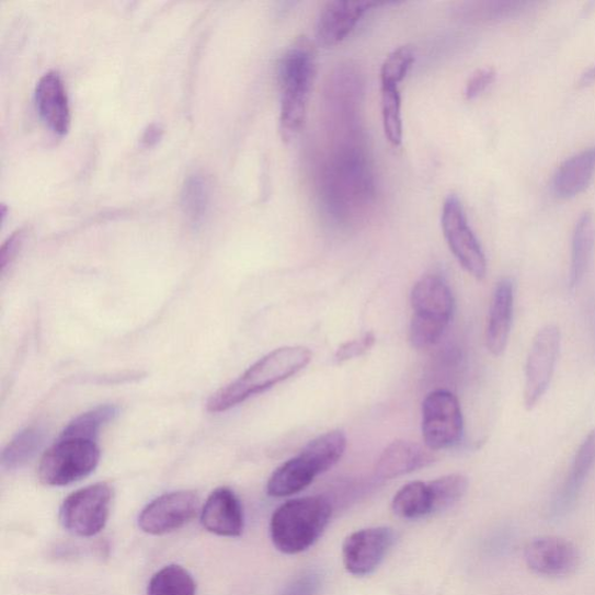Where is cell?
Wrapping results in <instances>:
<instances>
[{
    "instance_id": "obj_1",
    "label": "cell",
    "mask_w": 595,
    "mask_h": 595,
    "mask_svg": "<svg viewBox=\"0 0 595 595\" xmlns=\"http://www.w3.org/2000/svg\"><path fill=\"white\" fill-rule=\"evenodd\" d=\"M329 148L319 168L323 206L336 220L361 219L375 198V180L359 118L324 121Z\"/></svg>"
},
{
    "instance_id": "obj_2",
    "label": "cell",
    "mask_w": 595,
    "mask_h": 595,
    "mask_svg": "<svg viewBox=\"0 0 595 595\" xmlns=\"http://www.w3.org/2000/svg\"><path fill=\"white\" fill-rule=\"evenodd\" d=\"M281 90L279 131L286 142L301 131L317 75V50L306 36L297 38L278 64Z\"/></svg>"
},
{
    "instance_id": "obj_3",
    "label": "cell",
    "mask_w": 595,
    "mask_h": 595,
    "mask_svg": "<svg viewBox=\"0 0 595 595\" xmlns=\"http://www.w3.org/2000/svg\"><path fill=\"white\" fill-rule=\"evenodd\" d=\"M313 354L309 348L283 347L265 355L242 376L217 391L207 401L210 413L233 409L247 399L271 389L309 366Z\"/></svg>"
},
{
    "instance_id": "obj_4",
    "label": "cell",
    "mask_w": 595,
    "mask_h": 595,
    "mask_svg": "<svg viewBox=\"0 0 595 595\" xmlns=\"http://www.w3.org/2000/svg\"><path fill=\"white\" fill-rule=\"evenodd\" d=\"M333 508L323 496L294 499L273 514L271 536L283 553L296 554L311 548L328 528Z\"/></svg>"
},
{
    "instance_id": "obj_5",
    "label": "cell",
    "mask_w": 595,
    "mask_h": 595,
    "mask_svg": "<svg viewBox=\"0 0 595 595\" xmlns=\"http://www.w3.org/2000/svg\"><path fill=\"white\" fill-rule=\"evenodd\" d=\"M413 317L410 342L415 350H427L445 334L453 318L455 300L444 277H421L411 294Z\"/></svg>"
},
{
    "instance_id": "obj_6",
    "label": "cell",
    "mask_w": 595,
    "mask_h": 595,
    "mask_svg": "<svg viewBox=\"0 0 595 595\" xmlns=\"http://www.w3.org/2000/svg\"><path fill=\"white\" fill-rule=\"evenodd\" d=\"M100 459L101 449L95 440L60 436L44 454L38 479L47 487H67L91 474Z\"/></svg>"
},
{
    "instance_id": "obj_7",
    "label": "cell",
    "mask_w": 595,
    "mask_h": 595,
    "mask_svg": "<svg viewBox=\"0 0 595 595\" xmlns=\"http://www.w3.org/2000/svg\"><path fill=\"white\" fill-rule=\"evenodd\" d=\"M422 437L433 450H445L460 443L465 422L457 397L446 390L430 393L422 404Z\"/></svg>"
},
{
    "instance_id": "obj_8",
    "label": "cell",
    "mask_w": 595,
    "mask_h": 595,
    "mask_svg": "<svg viewBox=\"0 0 595 595\" xmlns=\"http://www.w3.org/2000/svg\"><path fill=\"white\" fill-rule=\"evenodd\" d=\"M112 489L98 483L71 493L60 508L65 529L80 537H92L106 526L112 505Z\"/></svg>"
},
{
    "instance_id": "obj_9",
    "label": "cell",
    "mask_w": 595,
    "mask_h": 595,
    "mask_svg": "<svg viewBox=\"0 0 595 595\" xmlns=\"http://www.w3.org/2000/svg\"><path fill=\"white\" fill-rule=\"evenodd\" d=\"M440 224L450 251L459 264L476 279H484L488 274L487 258L472 232L462 202L457 196L450 195L445 201Z\"/></svg>"
},
{
    "instance_id": "obj_10",
    "label": "cell",
    "mask_w": 595,
    "mask_h": 595,
    "mask_svg": "<svg viewBox=\"0 0 595 595\" xmlns=\"http://www.w3.org/2000/svg\"><path fill=\"white\" fill-rule=\"evenodd\" d=\"M558 325L547 324L533 340L526 364L524 404L528 411L536 408L547 393L561 351Z\"/></svg>"
},
{
    "instance_id": "obj_11",
    "label": "cell",
    "mask_w": 595,
    "mask_h": 595,
    "mask_svg": "<svg viewBox=\"0 0 595 595\" xmlns=\"http://www.w3.org/2000/svg\"><path fill=\"white\" fill-rule=\"evenodd\" d=\"M199 499L195 492L165 493L148 504L139 515V527L149 535H165L195 519Z\"/></svg>"
},
{
    "instance_id": "obj_12",
    "label": "cell",
    "mask_w": 595,
    "mask_h": 595,
    "mask_svg": "<svg viewBox=\"0 0 595 595\" xmlns=\"http://www.w3.org/2000/svg\"><path fill=\"white\" fill-rule=\"evenodd\" d=\"M394 543V533L387 527L357 530L345 539L342 560L345 570L356 577L375 572Z\"/></svg>"
},
{
    "instance_id": "obj_13",
    "label": "cell",
    "mask_w": 595,
    "mask_h": 595,
    "mask_svg": "<svg viewBox=\"0 0 595 595\" xmlns=\"http://www.w3.org/2000/svg\"><path fill=\"white\" fill-rule=\"evenodd\" d=\"M524 556L530 571L548 579L568 577L582 560L579 548L559 536L537 537L526 546Z\"/></svg>"
},
{
    "instance_id": "obj_14",
    "label": "cell",
    "mask_w": 595,
    "mask_h": 595,
    "mask_svg": "<svg viewBox=\"0 0 595 595\" xmlns=\"http://www.w3.org/2000/svg\"><path fill=\"white\" fill-rule=\"evenodd\" d=\"M380 5L377 2H330L319 16L317 43L331 48L341 44L357 26L369 10Z\"/></svg>"
},
{
    "instance_id": "obj_15",
    "label": "cell",
    "mask_w": 595,
    "mask_h": 595,
    "mask_svg": "<svg viewBox=\"0 0 595 595\" xmlns=\"http://www.w3.org/2000/svg\"><path fill=\"white\" fill-rule=\"evenodd\" d=\"M34 94L42 119L54 133L65 136L70 128L71 113L61 73L46 72L36 83Z\"/></svg>"
},
{
    "instance_id": "obj_16",
    "label": "cell",
    "mask_w": 595,
    "mask_h": 595,
    "mask_svg": "<svg viewBox=\"0 0 595 595\" xmlns=\"http://www.w3.org/2000/svg\"><path fill=\"white\" fill-rule=\"evenodd\" d=\"M595 467V430L584 439L575 454L570 472L549 508L551 520H561L574 507L593 468Z\"/></svg>"
},
{
    "instance_id": "obj_17",
    "label": "cell",
    "mask_w": 595,
    "mask_h": 595,
    "mask_svg": "<svg viewBox=\"0 0 595 595\" xmlns=\"http://www.w3.org/2000/svg\"><path fill=\"white\" fill-rule=\"evenodd\" d=\"M203 527L222 537H239L244 529L242 505L237 494L219 488L209 494L201 513Z\"/></svg>"
},
{
    "instance_id": "obj_18",
    "label": "cell",
    "mask_w": 595,
    "mask_h": 595,
    "mask_svg": "<svg viewBox=\"0 0 595 595\" xmlns=\"http://www.w3.org/2000/svg\"><path fill=\"white\" fill-rule=\"evenodd\" d=\"M435 459L433 450L426 446L399 439L382 451L375 471L380 479H393L427 468Z\"/></svg>"
},
{
    "instance_id": "obj_19",
    "label": "cell",
    "mask_w": 595,
    "mask_h": 595,
    "mask_svg": "<svg viewBox=\"0 0 595 595\" xmlns=\"http://www.w3.org/2000/svg\"><path fill=\"white\" fill-rule=\"evenodd\" d=\"M514 310V285L508 278L495 286L490 307L487 345L490 353L501 356L507 348Z\"/></svg>"
},
{
    "instance_id": "obj_20",
    "label": "cell",
    "mask_w": 595,
    "mask_h": 595,
    "mask_svg": "<svg viewBox=\"0 0 595 595\" xmlns=\"http://www.w3.org/2000/svg\"><path fill=\"white\" fill-rule=\"evenodd\" d=\"M595 175V147L585 149L565 160L552 179V191L560 199L580 196Z\"/></svg>"
},
{
    "instance_id": "obj_21",
    "label": "cell",
    "mask_w": 595,
    "mask_h": 595,
    "mask_svg": "<svg viewBox=\"0 0 595 595\" xmlns=\"http://www.w3.org/2000/svg\"><path fill=\"white\" fill-rule=\"evenodd\" d=\"M319 474L321 472L312 459L300 453L268 478L266 492L275 497L290 496L309 488Z\"/></svg>"
},
{
    "instance_id": "obj_22",
    "label": "cell",
    "mask_w": 595,
    "mask_h": 595,
    "mask_svg": "<svg viewBox=\"0 0 595 595\" xmlns=\"http://www.w3.org/2000/svg\"><path fill=\"white\" fill-rule=\"evenodd\" d=\"M595 247V219L584 213L575 222L572 236L570 287L577 289L587 275Z\"/></svg>"
},
{
    "instance_id": "obj_23",
    "label": "cell",
    "mask_w": 595,
    "mask_h": 595,
    "mask_svg": "<svg viewBox=\"0 0 595 595\" xmlns=\"http://www.w3.org/2000/svg\"><path fill=\"white\" fill-rule=\"evenodd\" d=\"M529 2L520 0H494V2H473L460 8L464 21L471 24H494L510 21L526 13L531 8Z\"/></svg>"
},
{
    "instance_id": "obj_24",
    "label": "cell",
    "mask_w": 595,
    "mask_h": 595,
    "mask_svg": "<svg viewBox=\"0 0 595 595\" xmlns=\"http://www.w3.org/2000/svg\"><path fill=\"white\" fill-rule=\"evenodd\" d=\"M392 511L407 520H417L433 514L428 483L412 482L402 487L393 497Z\"/></svg>"
},
{
    "instance_id": "obj_25",
    "label": "cell",
    "mask_w": 595,
    "mask_h": 595,
    "mask_svg": "<svg viewBox=\"0 0 595 595\" xmlns=\"http://www.w3.org/2000/svg\"><path fill=\"white\" fill-rule=\"evenodd\" d=\"M210 204V184L199 172L190 175L183 185L181 205L191 225L199 226L206 219Z\"/></svg>"
},
{
    "instance_id": "obj_26",
    "label": "cell",
    "mask_w": 595,
    "mask_h": 595,
    "mask_svg": "<svg viewBox=\"0 0 595 595\" xmlns=\"http://www.w3.org/2000/svg\"><path fill=\"white\" fill-rule=\"evenodd\" d=\"M45 432L37 427H30L11 440L2 455V466L8 471L21 469L44 446Z\"/></svg>"
},
{
    "instance_id": "obj_27",
    "label": "cell",
    "mask_w": 595,
    "mask_h": 595,
    "mask_svg": "<svg viewBox=\"0 0 595 595\" xmlns=\"http://www.w3.org/2000/svg\"><path fill=\"white\" fill-rule=\"evenodd\" d=\"M197 584L184 568L171 564L152 575L148 595H196Z\"/></svg>"
},
{
    "instance_id": "obj_28",
    "label": "cell",
    "mask_w": 595,
    "mask_h": 595,
    "mask_svg": "<svg viewBox=\"0 0 595 595\" xmlns=\"http://www.w3.org/2000/svg\"><path fill=\"white\" fill-rule=\"evenodd\" d=\"M347 448V438L340 431L324 433L307 445L301 451L312 458L321 473L331 470Z\"/></svg>"
},
{
    "instance_id": "obj_29",
    "label": "cell",
    "mask_w": 595,
    "mask_h": 595,
    "mask_svg": "<svg viewBox=\"0 0 595 595\" xmlns=\"http://www.w3.org/2000/svg\"><path fill=\"white\" fill-rule=\"evenodd\" d=\"M119 413L121 409L114 405L95 408L73 419L61 436L98 440L101 430Z\"/></svg>"
},
{
    "instance_id": "obj_30",
    "label": "cell",
    "mask_w": 595,
    "mask_h": 595,
    "mask_svg": "<svg viewBox=\"0 0 595 595\" xmlns=\"http://www.w3.org/2000/svg\"><path fill=\"white\" fill-rule=\"evenodd\" d=\"M380 107L384 131L388 141L398 147L402 142L401 95L399 85L380 83Z\"/></svg>"
},
{
    "instance_id": "obj_31",
    "label": "cell",
    "mask_w": 595,
    "mask_h": 595,
    "mask_svg": "<svg viewBox=\"0 0 595 595\" xmlns=\"http://www.w3.org/2000/svg\"><path fill=\"white\" fill-rule=\"evenodd\" d=\"M428 487L434 514L456 505L466 495L469 481L464 474H448L435 479V481L428 483Z\"/></svg>"
},
{
    "instance_id": "obj_32",
    "label": "cell",
    "mask_w": 595,
    "mask_h": 595,
    "mask_svg": "<svg viewBox=\"0 0 595 595\" xmlns=\"http://www.w3.org/2000/svg\"><path fill=\"white\" fill-rule=\"evenodd\" d=\"M414 60V50L411 46L394 49L380 68V83L399 85L405 80Z\"/></svg>"
},
{
    "instance_id": "obj_33",
    "label": "cell",
    "mask_w": 595,
    "mask_h": 595,
    "mask_svg": "<svg viewBox=\"0 0 595 595\" xmlns=\"http://www.w3.org/2000/svg\"><path fill=\"white\" fill-rule=\"evenodd\" d=\"M321 586V575L317 571H306L287 584L279 595H318Z\"/></svg>"
},
{
    "instance_id": "obj_34",
    "label": "cell",
    "mask_w": 595,
    "mask_h": 595,
    "mask_svg": "<svg viewBox=\"0 0 595 595\" xmlns=\"http://www.w3.org/2000/svg\"><path fill=\"white\" fill-rule=\"evenodd\" d=\"M375 342L376 336L373 332L364 334L361 339L345 342L340 345V348L335 354V361L337 363H343L361 357L374 347Z\"/></svg>"
},
{
    "instance_id": "obj_35",
    "label": "cell",
    "mask_w": 595,
    "mask_h": 595,
    "mask_svg": "<svg viewBox=\"0 0 595 595\" xmlns=\"http://www.w3.org/2000/svg\"><path fill=\"white\" fill-rule=\"evenodd\" d=\"M496 72L492 68L477 70L468 81L465 90L468 101L476 100L495 81Z\"/></svg>"
},
{
    "instance_id": "obj_36",
    "label": "cell",
    "mask_w": 595,
    "mask_h": 595,
    "mask_svg": "<svg viewBox=\"0 0 595 595\" xmlns=\"http://www.w3.org/2000/svg\"><path fill=\"white\" fill-rule=\"evenodd\" d=\"M26 238L24 229H18L9 239L3 243L0 249V268L2 274H5L7 268L14 262L19 252L23 248Z\"/></svg>"
},
{
    "instance_id": "obj_37",
    "label": "cell",
    "mask_w": 595,
    "mask_h": 595,
    "mask_svg": "<svg viewBox=\"0 0 595 595\" xmlns=\"http://www.w3.org/2000/svg\"><path fill=\"white\" fill-rule=\"evenodd\" d=\"M164 128L160 123L149 124L142 134V145L146 147L156 146L163 137Z\"/></svg>"
},
{
    "instance_id": "obj_38",
    "label": "cell",
    "mask_w": 595,
    "mask_h": 595,
    "mask_svg": "<svg viewBox=\"0 0 595 595\" xmlns=\"http://www.w3.org/2000/svg\"><path fill=\"white\" fill-rule=\"evenodd\" d=\"M595 83V65L584 71L579 81L580 88H588Z\"/></svg>"
}]
</instances>
